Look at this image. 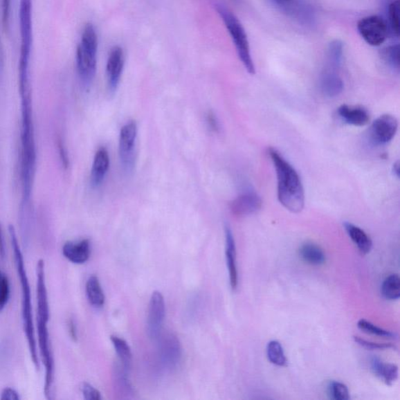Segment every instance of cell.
<instances>
[{
  "label": "cell",
  "mask_w": 400,
  "mask_h": 400,
  "mask_svg": "<svg viewBox=\"0 0 400 400\" xmlns=\"http://www.w3.org/2000/svg\"><path fill=\"white\" fill-rule=\"evenodd\" d=\"M36 274H37L38 341L41 358L46 369L44 393L47 399H53L55 367H54L50 332L48 328V320H50V307H48L44 260H39L37 262Z\"/></svg>",
  "instance_id": "obj_1"
},
{
  "label": "cell",
  "mask_w": 400,
  "mask_h": 400,
  "mask_svg": "<svg viewBox=\"0 0 400 400\" xmlns=\"http://www.w3.org/2000/svg\"><path fill=\"white\" fill-rule=\"evenodd\" d=\"M278 179V199L284 208L298 214L304 210L305 193L300 175L275 149H269Z\"/></svg>",
  "instance_id": "obj_2"
},
{
  "label": "cell",
  "mask_w": 400,
  "mask_h": 400,
  "mask_svg": "<svg viewBox=\"0 0 400 400\" xmlns=\"http://www.w3.org/2000/svg\"><path fill=\"white\" fill-rule=\"evenodd\" d=\"M9 233L14 251L17 272L21 287L22 320L24 334L27 338L30 355H31L35 366L39 368V363L33 322L31 289H30L28 278L26 266H24L23 254L13 226L9 227Z\"/></svg>",
  "instance_id": "obj_3"
},
{
  "label": "cell",
  "mask_w": 400,
  "mask_h": 400,
  "mask_svg": "<svg viewBox=\"0 0 400 400\" xmlns=\"http://www.w3.org/2000/svg\"><path fill=\"white\" fill-rule=\"evenodd\" d=\"M97 52H98V36L93 24H87L83 29L76 53L78 74L84 88L89 89L94 80Z\"/></svg>",
  "instance_id": "obj_4"
},
{
  "label": "cell",
  "mask_w": 400,
  "mask_h": 400,
  "mask_svg": "<svg viewBox=\"0 0 400 400\" xmlns=\"http://www.w3.org/2000/svg\"><path fill=\"white\" fill-rule=\"evenodd\" d=\"M216 9L231 36L242 64H244L248 74H255V66H254L250 42H248L245 28L237 17L224 6L217 4Z\"/></svg>",
  "instance_id": "obj_5"
},
{
  "label": "cell",
  "mask_w": 400,
  "mask_h": 400,
  "mask_svg": "<svg viewBox=\"0 0 400 400\" xmlns=\"http://www.w3.org/2000/svg\"><path fill=\"white\" fill-rule=\"evenodd\" d=\"M21 53L18 64V78L30 77V59L33 47V0H21L20 11Z\"/></svg>",
  "instance_id": "obj_6"
},
{
  "label": "cell",
  "mask_w": 400,
  "mask_h": 400,
  "mask_svg": "<svg viewBox=\"0 0 400 400\" xmlns=\"http://www.w3.org/2000/svg\"><path fill=\"white\" fill-rule=\"evenodd\" d=\"M138 128L131 120L121 128L119 136V156L121 166L126 172H131L136 163V143Z\"/></svg>",
  "instance_id": "obj_7"
},
{
  "label": "cell",
  "mask_w": 400,
  "mask_h": 400,
  "mask_svg": "<svg viewBox=\"0 0 400 400\" xmlns=\"http://www.w3.org/2000/svg\"><path fill=\"white\" fill-rule=\"evenodd\" d=\"M357 30L362 39L372 46L383 44L389 35L386 21L376 15L361 18L357 23Z\"/></svg>",
  "instance_id": "obj_8"
},
{
  "label": "cell",
  "mask_w": 400,
  "mask_h": 400,
  "mask_svg": "<svg viewBox=\"0 0 400 400\" xmlns=\"http://www.w3.org/2000/svg\"><path fill=\"white\" fill-rule=\"evenodd\" d=\"M165 318V302L158 291L151 296L147 318V333L151 339H158L161 336Z\"/></svg>",
  "instance_id": "obj_9"
},
{
  "label": "cell",
  "mask_w": 400,
  "mask_h": 400,
  "mask_svg": "<svg viewBox=\"0 0 400 400\" xmlns=\"http://www.w3.org/2000/svg\"><path fill=\"white\" fill-rule=\"evenodd\" d=\"M397 129V119L392 115L384 114L374 121L370 135L375 144L385 145L396 136Z\"/></svg>",
  "instance_id": "obj_10"
},
{
  "label": "cell",
  "mask_w": 400,
  "mask_h": 400,
  "mask_svg": "<svg viewBox=\"0 0 400 400\" xmlns=\"http://www.w3.org/2000/svg\"><path fill=\"white\" fill-rule=\"evenodd\" d=\"M125 64L122 48L114 46L111 51L107 63V78L109 92L113 93L119 86Z\"/></svg>",
  "instance_id": "obj_11"
},
{
  "label": "cell",
  "mask_w": 400,
  "mask_h": 400,
  "mask_svg": "<svg viewBox=\"0 0 400 400\" xmlns=\"http://www.w3.org/2000/svg\"><path fill=\"white\" fill-rule=\"evenodd\" d=\"M262 208V199L256 192L252 191L242 193L230 204L232 213L238 217L256 214Z\"/></svg>",
  "instance_id": "obj_12"
},
{
  "label": "cell",
  "mask_w": 400,
  "mask_h": 400,
  "mask_svg": "<svg viewBox=\"0 0 400 400\" xmlns=\"http://www.w3.org/2000/svg\"><path fill=\"white\" fill-rule=\"evenodd\" d=\"M160 350L161 361L163 367L171 370L178 365L181 359V349L176 336L168 335L163 338Z\"/></svg>",
  "instance_id": "obj_13"
},
{
  "label": "cell",
  "mask_w": 400,
  "mask_h": 400,
  "mask_svg": "<svg viewBox=\"0 0 400 400\" xmlns=\"http://www.w3.org/2000/svg\"><path fill=\"white\" fill-rule=\"evenodd\" d=\"M226 255L229 275L230 286L233 290L238 287L239 274L237 262H236V248L234 236L231 228L226 226Z\"/></svg>",
  "instance_id": "obj_14"
},
{
  "label": "cell",
  "mask_w": 400,
  "mask_h": 400,
  "mask_svg": "<svg viewBox=\"0 0 400 400\" xmlns=\"http://www.w3.org/2000/svg\"><path fill=\"white\" fill-rule=\"evenodd\" d=\"M64 256L69 262L75 264H82L88 262L91 247L89 239L78 242H68L63 246Z\"/></svg>",
  "instance_id": "obj_15"
},
{
  "label": "cell",
  "mask_w": 400,
  "mask_h": 400,
  "mask_svg": "<svg viewBox=\"0 0 400 400\" xmlns=\"http://www.w3.org/2000/svg\"><path fill=\"white\" fill-rule=\"evenodd\" d=\"M321 93L333 98L343 93L344 82L337 70L326 68L321 74L319 82Z\"/></svg>",
  "instance_id": "obj_16"
},
{
  "label": "cell",
  "mask_w": 400,
  "mask_h": 400,
  "mask_svg": "<svg viewBox=\"0 0 400 400\" xmlns=\"http://www.w3.org/2000/svg\"><path fill=\"white\" fill-rule=\"evenodd\" d=\"M109 167H110V156L105 148H100L95 154L91 170L90 183L93 188L99 187L102 184Z\"/></svg>",
  "instance_id": "obj_17"
},
{
  "label": "cell",
  "mask_w": 400,
  "mask_h": 400,
  "mask_svg": "<svg viewBox=\"0 0 400 400\" xmlns=\"http://www.w3.org/2000/svg\"><path fill=\"white\" fill-rule=\"evenodd\" d=\"M338 113L345 123L356 127H363L369 123L370 114L361 106L342 105L338 109Z\"/></svg>",
  "instance_id": "obj_18"
},
{
  "label": "cell",
  "mask_w": 400,
  "mask_h": 400,
  "mask_svg": "<svg viewBox=\"0 0 400 400\" xmlns=\"http://www.w3.org/2000/svg\"><path fill=\"white\" fill-rule=\"evenodd\" d=\"M372 371L381 381L392 386L398 379L399 369L394 363H385L378 357H373L371 361Z\"/></svg>",
  "instance_id": "obj_19"
},
{
  "label": "cell",
  "mask_w": 400,
  "mask_h": 400,
  "mask_svg": "<svg viewBox=\"0 0 400 400\" xmlns=\"http://www.w3.org/2000/svg\"><path fill=\"white\" fill-rule=\"evenodd\" d=\"M343 226L351 240L358 248L362 256H365L371 252L372 240L363 229L349 222L344 223Z\"/></svg>",
  "instance_id": "obj_20"
},
{
  "label": "cell",
  "mask_w": 400,
  "mask_h": 400,
  "mask_svg": "<svg viewBox=\"0 0 400 400\" xmlns=\"http://www.w3.org/2000/svg\"><path fill=\"white\" fill-rule=\"evenodd\" d=\"M299 255L305 263L311 266H321L326 262L324 251L313 242L302 244L300 247Z\"/></svg>",
  "instance_id": "obj_21"
},
{
  "label": "cell",
  "mask_w": 400,
  "mask_h": 400,
  "mask_svg": "<svg viewBox=\"0 0 400 400\" xmlns=\"http://www.w3.org/2000/svg\"><path fill=\"white\" fill-rule=\"evenodd\" d=\"M86 291L91 305L96 308H100L104 305L105 296L98 278L95 275L89 278Z\"/></svg>",
  "instance_id": "obj_22"
},
{
  "label": "cell",
  "mask_w": 400,
  "mask_h": 400,
  "mask_svg": "<svg viewBox=\"0 0 400 400\" xmlns=\"http://www.w3.org/2000/svg\"><path fill=\"white\" fill-rule=\"evenodd\" d=\"M344 56L343 42L339 39H335L330 42L327 48V66L326 68L338 71L341 68Z\"/></svg>",
  "instance_id": "obj_23"
},
{
  "label": "cell",
  "mask_w": 400,
  "mask_h": 400,
  "mask_svg": "<svg viewBox=\"0 0 400 400\" xmlns=\"http://www.w3.org/2000/svg\"><path fill=\"white\" fill-rule=\"evenodd\" d=\"M111 340L119 357L121 365L126 371L129 372L132 363V353L129 345L123 338L116 336H111Z\"/></svg>",
  "instance_id": "obj_24"
},
{
  "label": "cell",
  "mask_w": 400,
  "mask_h": 400,
  "mask_svg": "<svg viewBox=\"0 0 400 400\" xmlns=\"http://www.w3.org/2000/svg\"><path fill=\"white\" fill-rule=\"evenodd\" d=\"M381 294L388 300H397L400 297V278L398 275L387 277L381 284Z\"/></svg>",
  "instance_id": "obj_25"
},
{
  "label": "cell",
  "mask_w": 400,
  "mask_h": 400,
  "mask_svg": "<svg viewBox=\"0 0 400 400\" xmlns=\"http://www.w3.org/2000/svg\"><path fill=\"white\" fill-rule=\"evenodd\" d=\"M266 356L273 365L280 367L287 365V359L280 342L273 340L266 345Z\"/></svg>",
  "instance_id": "obj_26"
},
{
  "label": "cell",
  "mask_w": 400,
  "mask_h": 400,
  "mask_svg": "<svg viewBox=\"0 0 400 400\" xmlns=\"http://www.w3.org/2000/svg\"><path fill=\"white\" fill-rule=\"evenodd\" d=\"M387 26L392 33L399 37V0H392L388 6Z\"/></svg>",
  "instance_id": "obj_27"
},
{
  "label": "cell",
  "mask_w": 400,
  "mask_h": 400,
  "mask_svg": "<svg viewBox=\"0 0 400 400\" xmlns=\"http://www.w3.org/2000/svg\"><path fill=\"white\" fill-rule=\"evenodd\" d=\"M381 57L383 62L394 71H399V46L391 45L381 51Z\"/></svg>",
  "instance_id": "obj_28"
},
{
  "label": "cell",
  "mask_w": 400,
  "mask_h": 400,
  "mask_svg": "<svg viewBox=\"0 0 400 400\" xmlns=\"http://www.w3.org/2000/svg\"><path fill=\"white\" fill-rule=\"evenodd\" d=\"M357 326H358L359 329L363 332L367 333V334L386 338H397L396 333L381 329L379 327L374 325L365 319L360 320L358 323H357Z\"/></svg>",
  "instance_id": "obj_29"
},
{
  "label": "cell",
  "mask_w": 400,
  "mask_h": 400,
  "mask_svg": "<svg viewBox=\"0 0 400 400\" xmlns=\"http://www.w3.org/2000/svg\"><path fill=\"white\" fill-rule=\"evenodd\" d=\"M330 398L334 400L349 399V392L347 385L339 381H331L328 386Z\"/></svg>",
  "instance_id": "obj_30"
},
{
  "label": "cell",
  "mask_w": 400,
  "mask_h": 400,
  "mask_svg": "<svg viewBox=\"0 0 400 400\" xmlns=\"http://www.w3.org/2000/svg\"><path fill=\"white\" fill-rule=\"evenodd\" d=\"M10 299V283L8 278L0 270V311H2Z\"/></svg>",
  "instance_id": "obj_31"
},
{
  "label": "cell",
  "mask_w": 400,
  "mask_h": 400,
  "mask_svg": "<svg viewBox=\"0 0 400 400\" xmlns=\"http://www.w3.org/2000/svg\"><path fill=\"white\" fill-rule=\"evenodd\" d=\"M354 340L358 343L361 347L373 350H385V349H397L396 345L392 343H380L372 341H367L358 336H354Z\"/></svg>",
  "instance_id": "obj_32"
},
{
  "label": "cell",
  "mask_w": 400,
  "mask_h": 400,
  "mask_svg": "<svg viewBox=\"0 0 400 400\" xmlns=\"http://www.w3.org/2000/svg\"><path fill=\"white\" fill-rule=\"evenodd\" d=\"M81 391L84 399L100 400L102 399L100 391L88 383H83L82 384Z\"/></svg>",
  "instance_id": "obj_33"
},
{
  "label": "cell",
  "mask_w": 400,
  "mask_h": 400,
  "mask_svg": "<svg viewBox=\"0 0 400 400\" xmlns=\"http://www.w3.org/2000/svg\"><path fill=\"white\" fill-rule=\"evenodd\" d=\"M12 0H2L3 26L5 31H8L10 24Z\"/></svg>",
  "instance_id": "obj_34"
},
{
  "label": "cell",
  "mask_w": 400,
  "mask_h": 400,
  "mask_svg": "<svg viewBox=\"0 0 400 400\" xmlns=\"http://www.w3.org/2000/svg\"><path fill=\"white\" fill-rule=\"evenodd\" d=\"M20 396L18 392L12 389V388H5V389L1 392V397H0V399L2 400H19Z\"/></svg>",
  "instance_id": "obj_35"
},
{
  "label": "cell",
  "mask_w": 400,
  "mask_h": 400,
  "mask_svg": "<svg viewBox=\"0 0 400 400\" xmlns=\"http://www.w3.org/2000/svg\"><path fill=\"white\" fill-rule=\"evenodd\" d=\"M207 123L210 130L217 132L219 130V123L215 114L213 112H208L207 114Z\"/></svg>",
  "instance_id": "obj_36"
},
{
  "label": "cell",
  "mask_w": 400,
  "mask_h": 400,
  "mask_svg": "<svg viewBox=\"0 0 400 400\" xmlns=\"http://www.w3.org/2000/svg\"><path fill=\"white\" fill-rule=\"evenodd\" d=\"M69 335L73 340L76 341L78 339L77 327L74 320L71 319L69 322Z\"/></svg>",
  "instance_id": "obj_37"
},
{
  "label": "cell",
  "mask_w": 400,
  "mask_h": 400,
  "mask_svg": "<svg viewBox=\"0 0 400 400\" xmlns=\"http://www.w3.org/2000/svg\"><path fill=\"white\" fill-rule=\"evenodd\" d=\"M277 3L282 6L283 8L293 9V6H296V0H275Z\"/></svg>",
  "instance_id": "obj_38"
},
{
  "label": "cell",
  "mask_w": 400,
  "mask_h": 400,
  "mask_svg": "<svg viewBox=\"0 0 400 400\" xmlns=\"http://www.w3.org/2000/svg\"><path fill=\"white\" fill-rule=\"evenodd\" d=\"M0 256L5 257L4 237L2 226H0Z\"/></svg>",
  "instance_id": "obj_39"
},
{
  "label": "cell",
  "mask_w": 400,
  "mask_h": 400,
  "mask_svg": "<svg viewBox=\"0 0 400 400\" xmlns=\"http://www.w3.org/2000/svg\"><path fill=\"white\" fill-rule=\"evenodd\" d=\"M393 172L395 173L397 177H399V163L397 161V163H394L393 165Z\"/></svg>",
  "instance_id": "obj_40"
},
{
  "label": "cell",
  "mask_w": 400,
  "mask_h": 400,
  "mask_svg": "<svg viewBox=\"0 0 400 400\" xmlns=\"http://www.w3.org/2000/svg\"><path fill=\"white\" fill-rule=\"evenodd\" d=\"M0 69H1V57H0Z\"/></svg>",
  "instance_id": "obj_41"
},
{
  "label": "cell",
  "mask_w": 400,
  "mask_h": 400,
  "mask_svg": "<svg viewBox=\"0 0 400 400\" xmlns=\"http://www.w3.org/2000/svg\"><path fill=\"white\" fill-rule=\"evenodd\" d=\"M234 1H237V0H234Z\"/></svg>",
  "instance_id": "obj_42"
}]
</instances>
